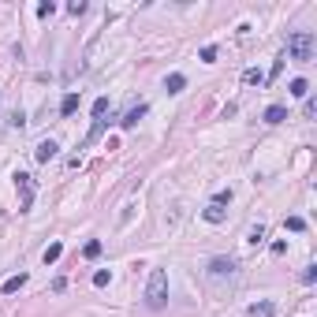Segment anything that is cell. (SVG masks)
<instances>
[{
    "instance_id": "d4e9b609",
    "label": "cell",
    "mask_w": 317,
    "mask_h": 317,
    "mask_svg": "<svg viewBox=\"0 0 317 317\" xmlns=\"http://www.w3.org/2000/svg\"><path fill=\"white\" fill-rule=\"evenodd\" d=\"M67 12H71V15H82V12H86V4H82V0H75V4H67Z\"/></svg>"
},
{
    "instance_id": "8fae6325",
    "label": "cell",
    "mask_w": 317,
    "mask_h": 317,
    "mask_svg": "<svg viewBox=\"0 0 317 317\" xmlns=\"http://www.w3.org/2000/svg\"><path fill=\"white\" fill-rule=\"evenodd\" d=\"M75 109H79V93H64V101H60V116H75Z\"/></svg>"
},
{
    "instance_id": "3957f363",
    "label": "cell",
    "mask_w": 317,
    "mask_h": 317,
    "mask_svg": "<svg viewBox=\"0 0 317 317\" xmlns=\"http://www.w3.org/2000/svg\"><path fill=\"white\" fill-rule=\"evenodd\" d=\"M205 273H209V280H235L239 276V261L235 257H213Z\"/></svg>"
},
{
    "instance_id": "7402d4cb",
    "label": "cell",
    "mask_w": 317,
    "mask_h": 317,
    "mask_svg": "<svg viewBox=\"0 0 317 317\" xmlns=\"http://www.w3.org/2000/svg\"><path fill=\"white\" fill-rule=\"evenodd\" d=\"M302 228H306L302 217H287V232H302Z\"/></svg>"
},
{
    "instance_id": "ffe728a7",
    "label": "cell",
    "mask_w": 317,
    "mask_h": 317,
    "mask_svg": "<svg viewBox=\"0 0 317 317\" xmlns=\"http://www.w3.org/2000/svg\"><path fill=\"white\" fill-rule=\"evenodd\" d=\"M198 56H201V64H213V60H217V45H205Z\"/></svg>"
},
{
    "instance_id": "603a6c76",
    "label": "cell",
    "mask_w": 317,
    "mask_h": 317,
    "mask_svg": "<svg viewBox=\"0 0 317 317\" xmlns=\"http://www.w3.org/2000/svg\"><path fill=\"white\" fill-rule=\"evenodd\" d=\"M317 280V265H306L302 269V284H313Z\"/></svg>"
},
{
    "instance_id": "5b68a950",
    "label": "cell",
    "mask_w": 317,
    "mask_h": 317,
    "mask_svg": "<svg viewBox=\"0 0 317 317\" xmlns=\"http://www.w3.org/2000/svg\"><path fill=\"white\" fill-rule=\"evenodd\" d=\"M142 116H146V101L131 104V109H127V116L120 120V127H123V131H134V127H138V120H142Z\"/></svg>"
},
{
    "instance_id": "6da1fadb",
    "label": "cell",
    "mask_w": 317,
    "mask_h": 317,
    "mask_svg": "<svg viewBox=\"0 0 317 317\" xmlns=\"http://www.w3.org/2000/svg\"><path fill=\"white\" fill-rule=\"evenodd\" d=\"M313 49H317L313 30H295V34H287V60L310 64V60H313Z\"/></svg>"
},
{
    "instance_id": "277c9868",
    "label": "cell",
    "mask_w": 317,
    "mask_h": 317,
    "mask_svg": "<svg viewBox=\"0 0 317 317\" xmlns=\"http://www.w3.org/2000/svg\"><path fill=\"white\" fill-rule=\"evenodd\" d=\"M56 153H60V146H56L52 138H45V142H37V149H34V161H37V165H49V161L56 157Z\"/></svg>"
},
{
    "instance_id": "ac0fdd59",
    "label": "cell",
    "mask_w": 317,
    "mask_h": 317,
    "mask_svg": "<svg viewBox=\"0 0 317 317\" xmlns=\"http://www.w3.org/2000/svg\"><path fill=\"white\" fill-rule=\"evenodd\" d=\"M291 93H295V97H306V93H310V82H306V79H295V82H291Z\"/></svg>"
},
{
    "instance_id": "2e32d148",
    "label": "cell",
    "mask_w": 317,
    "mask_h": 317,
    "mask_svg": "<svg viewBox=\"0 0 317 317\" xmlns=\"http://www.w3.org/2000/svg\"><path fill=\"white\" fill-rule=\"evenodd\" d=\"M104 112H109V97L93 101V123H104Z\"/></svg>"
},
{
    "instance_id": "4fadbf2b",
    "label": "cell",
    "mask_w": 317,
    "mask_h": 317,
    "mask_svg": "<svg viewBox=\"0 0 317 317\" xmlns=\"http://www.w3.org/2000/svg\"><path fill=\"white\" fill-rule=\"evenodd\" d=\"M101 250H104V243H101V239H90V243L82 246V257H90V261H93V257H101Z\"/></svg>"
},
{
    "instance_id": "44dd1931",
    "label": "cell",
    "mask_w": 317,
    "mask_h": 317,
    "mask_svg": "<svg viewBox=\"0 0 317 317\" xmlns=\"http://www.w3.org/2000/svg\"><path fill=\"white\" fill-rule=\"evenodd\" d=\"M261 239H265V228H261V224H254V228H250V239H246V243H254V246H257Z\"/></svg>"
},
{
    "instance_id": "7c38bea8",
    "label": "cell",
    "mask_w": 317,
    "mask_h": 317,
    "mask_svg": "<svg viewBox=\"0 0 317 317\" xmlns=\"http://www.w3.org/2000/svg\"><path fill=\"white\" fill-rule=\"evenodd\" d=\"M165 86H168V93H179L187 86V75H179V71H172L168 79H165Z\"/></svg>"
},
{
    "instance_id": "5bb4252c",
    "label": "cell",
    "mask_w": 317,
    "mask_h": 317,
    "mask_svg": "<svg viewBox=\"0 0 317 317\" xmlns=\"http://www.w3.org/2000/svg\"><path fill=\"white\" fill-rule=\"evenodd\" d=\"M273 313H276L273 302H254V306H250V317H273Z\"/></svg>"
},
{
    "instance_id": "52a82bcc",
    "label": "cell",
    "mask_w": 317,
    "mask_h": 317,
    "mask_svg": "<svg viewBox=\"0 0 317 317\" xmlns=\"http://www.w3.org/2000/svg\"><path fill=\"white\" fill-rule=\"evenodd\" d=\"M201 217H205L209 224H220V220H224V205H217V201H209V205L201 209Z\"/></svg>"
},
{
    "instance_id": "8992f818",
    "label": "cell",
    "mask_w": 317,
    "mask_h": 317,
    "mask_svg": "<svg viewBox=\"0 0 317 317\" xmlns=\"http://www.w3.org/2000/svg\"><path fill=\"white\" fill-rule=\"evenodd\" d=\"M15 187L23 190V213H26V209H30V201H34V183H30V176H26V172H19V176H15Z\"/></svg>"
},
{
    "instance_id": "7a4b0ae2",
    "label": "cell",
    "mask_w": 317,
    "mask_h": 317,
    "mask_svg": "<svg viewBox=\"0 0 317 317\" xmlns=\"http://www.w3.org/2000/svg\"><path fill=\"white\" fill-rule=\"evenodd\" d=\"M146 306H149V310H165V306H168V273H165V269H153V273H149Z\"/></svg>"
},
{
    "instance_id": "30bf717a",
    "label": "cell",
    "mask_w": 317,
    "mask_h": 317,
    "mask_svg": "<svg viewBox=\"0 0 317 317\" xmlns=\"http://www.w3.org/2000/svg\"><path fill=\"white\" fill-rule=\"evenodd\" d=\"M19 287H26V273H19V276H8V280H4V287H0V291H4V295H15Z\"/></svg>"
},
{
    "instance_id": "d6986e66",
    "label": "cell",
    "mask_w": 317,
    "mask_h": 317,
    "mask_svg": "<svg viewBox=\"0 0 317 317\" xmlns=\"http://www.w3.org/2000/svg\"><path fill=\"white\" fill-rule=\"evenodd\" d=\"M56 12V4H52V0H41V4H37V19H49Z\"/></svg>"
},
{
    "instance_id": "9a60e30c",
    "label": "cell",
    "mask_w": 317,
    "mask_h": 317,
    "mask_svg": "<svg viewBox=\"0 0 317 317\" xmlns=\"http://www.w3.org/2000/svg\"><path fill=\"white\" fill-rule=\"evenodd\" d=\"M243 82H246V86H261V82H265V75L257 71V67H246V71H243Z\"/></svg>"
},
{
    "instance_id": "9c48e42d",
    "label": "cell",
    "mask_w": 317,
    "mask_h": 317,
    "mask_svg": "<svg viewBox=\"0 0 317 317\" xmlns=\"http://www.w3.org/2000/svg\"><path fill=\"white\" fill-rule=\"evenodd\" d=\"M60 254H64V243H49V246H45V254H41V261L45 265H56V261H60Z\"/></svg>"
},
{
    "instance_id": "e0dca14e",
    "label": "cell",
    "mask_w": 317,
    "mask_h": 317,
    "mask_svg": "<svg viewBox=\"0 0 317 317\" xmlns=\"http://www.w3.org/2000/svg\"><path fill=\"white\" fill-rule=\"evenodd\" d=\"M109 280H112L109 269H97V273H93V287H109Z\"/></svg>"
},
{
    "instance_id": "cb8c5ba5",
    "label": "cell",
    "mask_w": 317,
    "mask_h": 317,
    "mask_svg": "<svg viewBox=\"0 0 317 317\" xmlns=\"http://www.w3.org/2000/svg\"><path fill=\"white\" fill-rule=\"evenodd\" d=\"M213 201H217V205H232V190H220Z\"/></svg>"
},
{
    "instance_id": "ba28073f",
    "label": "cell",
    "mask_w": 317,
    "mask_h": 317,
    "mask_svg": "<svg viewBox=\"0 0 317 317\" xmlns=\"http://www.w3.org/2000/svg\"><path fill=\"white\" fill-rule=\"evenodd\" d=\"M284 120H287L284 104H269V109H265V123H284Z\"/></svg>"
}]
</instances>
